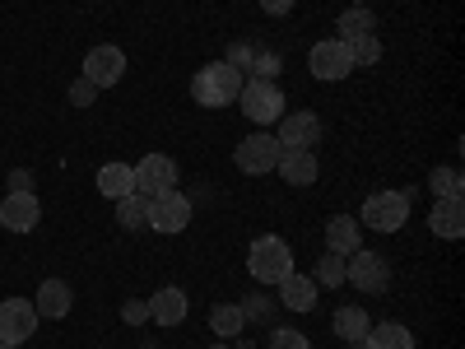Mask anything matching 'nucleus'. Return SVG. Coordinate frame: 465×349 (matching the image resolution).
Segmentation results:
<instances>
[{"mask_svg":"<svg viewBox=\"0 0 465 349\" xmlns=\"http://www.w3.org/2000/svg\"><path fill=\"white\" fill-rule=\"evenodd\" d=\"M247 75L242 70H232L228 61H214V65H201L196 75H191V98H196L201 107H228V103H238V89H242Z\"/></svg>","mask_w":465,"mask_h":349,"instance_id":"f257e3e1","label":"nucleus"},{"mask_svg":"<svg viewBox=\"0 0 465 349\" xmlns=\"http://www.w3.org/2000/svg\"><path fill=\"white\" fill-rule=\"evenodd\" d=\"M247 270L256 284H280L284 275H293V252L280 233H261L247 247Z\"/></svg>","mask_w":465,"mask_h":349,"instance_id":"f03ea898","label":"nucleus"},{"mask_svg":"<svg viewBox=\"0 0 465 349\" xmlns=\"http://www.w3.org/2000/svg\"><path fill=\"white\" fill-rule=\"evenodd\" d=\"M238 107H242V116L247 122H256V126H275L280 116H284V89L275 85V80H242V89H238Z\"/></svg>","mask_w":465,"mask_h":349,"instance_id":"7ed1b4c3","label":"nucleus"},{"mask_svg":"<svg viewBox=\"0 0 465 349\" xmlns=\"http://www.w3.org/2000/svg\"><path fill=\"white\" fill-rule=\"evenodd\" d=\"M344 284H354L363 294H386V289H391V265H386L381 252L359 247V252L344 256Z\"/></svg>","mask_w":465,"mask_h":349,"instance_id":"20e7f679","label":"nucleus"},{"mask_svg":"<svg viewBox=\"0 0 465 349\" xmlns=\"http://www.w3.org/2000/svg\"><path fill=\"white\" fill-rule=\"evenodd\" d=\"M405 219H410L405 191H372L363 201V228H372V233H401Z\"/></svg>","mask_w":465,"mask_h":349,"instance_id":"39448f33","label":"nucleus"},{"mask_svg":"<svg viewBox=\"0 0 465 349\" xmlns=\"http://www.w3.org/2000/svg\"><path fill=\"white\" fill-rule=\"evenodd\" d=\"M232 164H238L247 177L275 173V164H280V140L265 135V131H252L247 140H238V149H232Z\"/></svg>","mask_w":465,"mask_h":349,"instance_id":"423d86ee","label":"nucleus"},{"mask_svg":"<svg viewBox=\"0 0 465 349\" xmlns=\"http://www.w3.org/2000/svg\"><path fill=\"white\" fill-rule=\"evenodd\" d=\"M307 70H312L317 80H326V85L344 80V75H354V56H349V43H340V37H326V43H317L312 52H307Z\"/></svg>","mask_w":465,"mask_h":349,"instance_id":"0eeeda50","label":"nucleus"},{"mask_svg":"<svg viewBox=\"0 0 465 349\" xmlns=\"http://www.w3.org/2000/svg\"><path fill=\"white\" fill-rule=\"evenodd\" d=\"M191 214H196V205H191V196H182L177 186L149 201V228L153 233H182L191 224Z\"/></svg>","mask_w":465,"mask_h":349,"instance_id":"6e6552de","label":"nucleus"},{"mask_svg":"<svg viewBox=\"0 0 465 349\" xmlns=\"http://www.w3.org/2000/svg\"><path fill=\"white\" fill-rule=\"evenodd\" d=\"M126 75V52L122 47H112V43H103V47H89V56H84V80L103 94V89H112L116 80Z\"/></svg>","mask_w":465,"mask_h":349,"instance_id":"1a4fd4ad","label":"nucleus"},{"mask_svg":"<svg viewBox=\"0 0 465 349\" xmlns=\"http://www.w3.org/2000/svg\"><path fill=\"white\" fill-rule=\"evenodd\" d=\"M177 186V164L168 159V154H144L140 168H135V191L140 196H163V191Z\"/></svg>","mask_w":465,"mask_h":349,"instance_id":"9d476101","label":"nucleus"},{"mask_svg":"<svg viewBox=\"0 0 465 349\" xmlns=\"http://www.w3.org/2000/svg\"><path fill=\"white\" fill-rule=\"evenodd\" d=\"M37 307L28 303V298H5L0 303V340L5 344H24L33 331H37Z\"/></svg>","mask_w":465,"mask_h":349,"instance_id":"9b49d317","label":"nucleus"},{"mask_svg":"<svg viewBox=\"0 0 465 349\" xmlns=\"http://www.w3.org/2000/svg\"><path fill=\"white\" fill-rule=\"evenodd\" d=\"M0 224L10 233H33L43 224V205H37V191H10L5 201H0Z\"/></svg>","mask_w":465,"mask_h":349,"instance_id":"f8f14e48","label":"nucleus"},{"mask_svg":"<svg viewBox=\"0 0 465 349\" xmlns=\"http://www.w3.org/2000/svg\"><path fill=\"white\" fill-rule=\"evenodd\" d=\"M275 140H280V149H312L322 140V116L317 112H284Z\"/></svg>","mask_w":465,"mask_h":349,"instance_id":"ddd939ff","label":"nucleus"},{"mask_svg":"<svg viewBox=\"0 0 465 349\" xmlns=\"http://www.w3.org/2000/svg\"><path fill=\"white\" fill-rule=\"evenodd\" d=\"M275 173H280L289 186H312V182H317V154H312V149H280Z\"/></svg>","mask_w":465,"mask_h":349,"instance_id":"4468645a","label":"nucleus"},{"mask_svg":"<svg viewBox=\"0 0 465 349\" xmlns=\"http://www.w3.org/2000/svg\"><path fill=\"white\" fill-rule=\"evenodd\" d=\"M186 313H191V303L177 284H168V289H159L149 298V322H159V326H182Z\"/></svg>","mask_w":465,"mask_h":349,"instance_id":"2eb2a0df","label":"nucleus"},{"mask_svg":"<svg viewBox=\"0 0 465 349\" xmlns=\"http://www.w3.org/2000/svg\"><path fill=\"white\" fill-rule=\"evenodd\" d=\"M275 289H280V307H289V313H312L317 307V280L312 275H298L293 270V275H284Z\"/></svg>","mask_w":465,"mask_h":349,"instance_id":"dca6fc26","label":"nucleus"},{"mask_svg":"<svg viewBox=\"0 0 465 349\" xmlns=\"http://www.w3.org/2000/svg\"><path fill=\"white\" fill-rule=\"evenodd\" d=\"M33 307H37V317H65L70 307H74V289L65 284V280H43L37 284V294H33Z\"/></svg>","mask_w":465,"mask_h":349,"instance_id":"f3484780","label":"nucleus"},{"mask_svg":"<svg viewBox=\"0 0 465 349\" xmlns=\"http://www.w3.org/2000/svg\"><path fill=\"white\" fill-rule=\"evenodd\" d=\"M359 247H363V224L354 214H335L326 224V252L349 256V252H359Z\"/></svg>","mask_w":465,"mask_h":349,"instance_id":"a211bd4d","label":"nucleus"},{"mask_svg":"<svg viewBox=\"0 0 465 349\" xmlns=\"http://www.w3.org/2000/svg\"><path fill=\"white\" fill-rule=\"evenodd\" d=\"M429 228L438 233V238H447V243H456L460 233H465V205H460V196H442V201H433V214H429Z\"/></svg>","mask_w":465,"mask_h":349,"instance_id":"6ab92c4d","label":"nucleus"},{"mask_svg":"<svg viewBox=\"0 0 465 349\" xmlns=\"http://www.w3.org/2000/svg\"><path fill=\"white\" fill-rule=\"evenodd\" d=\"M98 191H103L107 201L131 196V191H135V168L131 164H103L98 168Z\"/></svg>","mask_w":465,"mask_h":349,"instance_id":"aec40b11","label":"nucleus"},{"mask_svg":"<svg viewBox=\"0 0 465 349\" xmlns=\"http://www.w3.org/2000/svg\"><path fill=\"white\" fill-rule=\"evenodd\" d=\"M363 344L368 349H414V335L401 322H372L368 335H363Z\"/></svg>","mask_w":465,"mask_h":349,"instance_id":"412c9836","label":"nucleus"},{"mask_svg":"<svg viewBox=\"0 0 465 349\" xmlns=\"http://www.w3.org/2000/svg\"><path fill=\"white\" fill-rule=\"evenodd\" d=\"M331 326H335V335H340V340H363V335H368V326H372V317L363 313V303H344V307H335Z\"/></svg>","mask_w":465,"mask_h":349,"instance_id":"4be33fe9","label":"nucleus"},{"mask_svg":"<svg viewBox=\"0 0 465 349\" xmlns=\"http://www.w3.org/2000/svg\"><path fill=\"white\" fill-rule=\"evenodd\" d=\"M335 37H340V43H354V37H363V33H377V15L368 10V5H349L340 19H335Z\"/></svg>","mask_w":465,"mask_h":349,"instance_id":"5701e85b","label":"nucleus"},{"mask_svg":"<svg viewBox=\"0 0 465 349\" xmlns=\"http://www.w3.org/2000/svg\"><path fill=\"white\" fill-rule=\"evenodd\" d=\"M210 326H214V335H219V340L242 335V331H247L242 303H214V307H210Z\"/></svg>","mask_w":465,"mask_h":349,"instance_id":"b1692460","label":"nucleus"},{"mask_svg":"<svg viewBox=\"0 0 465 349\" xmlns=\"http://www.w3.org/2000/svg\"><path fill=\"white\" fill-rule=\"evenodd\" d=\"M116 224H122L126 233H140V228H149V196H140V191L122 196V201H116Z\"/></svg>","mask_w":465,"mask_h":349,"instance_id":"393cba45","label":"nucleus"},{"mask_svg":"<svg viewBox=\"0 0 465 349\" xmlns=\"http://www.w3.org/2000/svg\"><path fill=\"white\" fill-rule=\"evenodd\" d=\"M275 313H280V303H275V298H265L261 289L242 303V317H247V326H252V322H261V326H275Z\"/></svg>","mask_w":465,"mask_h":349,"instance_id":"a878e982","label":"nucleus"},{"mask_svg":"<svg viewBox=\"0 0 465 349\" xmlns=\"http://www.w3.org/2000/svg\"><path fill=\"white\" fill-rule=\"evenodd\" d=\"M312 280H317V289H322V284H326V289H340V284H344V256L322 252V261H317V270H312Z\"/></svg>","mask_w":465,"mask_h":349,"instance_id":"bb28decb","label":"nucleus"},{"mask_svg":"<svg viewBox=\"0 0 465 349\" xmlns=\"http://www.w3.org/2000/svg\"><path fill=\"white\" fill-rule=\"evenodd\" d=\"M429 186H433V201H442V196H460L465 177H460V168H433L429 173Z\"/></svg>","mask_w":465,"mask_h":349,"instance_id":"cd10ccee","label":"nucleus"},{"mask_svg":"<svg viewBox=\"0 0 465 349\" xmlns=\"http://www.w3.org/2000/svg\"><path fill=\"white\" fill-rule=\"evenodd\" d=\"M349 56H354V70H359V65H377V61H381V37H377V33L354 37V43H349Z\"/></svg>","mask_w":465,"mask_h":349,"instance_id":"c85d7f7f","label":"nucleus"},{"mask_svg":"<svg viewBox=\"0 0 465 349\" xmlns=\"http://www.w3.org/2000/svg\"><path fill=\"white\" fill-rule=\"evenodd\" d=\"M270 349H312V344H307V335L302 331H293V326H270Z\"/></svg>","mask_w":465,"mask_h":349,"instance_id":"c756f323","label":"nucleus"},{"mask_svg":"<svg viewBox=\"0 0 465 349\" xmlns=\"http://www.w3.org/2000/svg\"><path fill=\"white\" fill-rule=\"evenodd\" d=\"M284 65H280V56L275 52H256V61H252V80H275Z\"/></svg>","mask_w":465,"mask_h":349,"instance_id":"7c9ffc66","label":"nucleus"},{"mask_svg":"<svg viewBox=\"0 0 465 349\" xmlns=\"http://www.w3.org/2000/svg\"><path fill=\"white\" fill-rule=\"evenodd\" d=\"M256 52H261V47H252V43H232L223 61H228L232 70H242V75H247V70H252V61H256Z\"/></svg>","mask_w":465,"mask_h":349,"instance_id":"2f4dec72","label":"nucleus"},{"mask_svg":"<svg viewBox=\"0 0 465 349\" xmlns=\"http://www.w3.org/2000/svg\"><path fill=\"white\" fill-rule=\"evenodd\" d=\"M94 98H98V89H94V85L84 80V75H80V80L70 85V103H74V107H94Z\"/></svg>","mask_w":465,"mask_h":349,"instance_id":"473e14b6","label":"nucleus"},{"mask_svg":"<svg viewBox=\"0 0 465 349\" xmlns=\"http://www.w3.org/2000/svg\"><path fill=\"white\" fill-rule=\"evenodd\" d=\"M122 322H126V326H140V322H149V303H140V298L122 303Z\"/></svg>","mask_w":465,"mask_h":349,"instance_id":"72a5a7b5","label":"nucleus"},{"mask_svg":"<svg viewBox=\"0 0 465 349\" xmlns=\"http://www.w3.org/2000/svg\"><path fill=\"white\" fill-rule=\"evenodd\" d=\"M33 186H37L33 168H15V173H10V191H33Z\"/></svg>","mask_w":465,"mask_h":349,"instance_id":"f704fd0d","label":"nucleus"},{"mask_svg":"<svg viewBox=\"0 0 465 349\" xmlns=\"http://www.w3.org/2000/svg\"><path fill=\"white\" fill-rule=\"evenodd\" d=\"M293 5H298V0H261V10H265V15H289Z\"/></svg>","mask_w":465,"mask_h":349,"instance_id":"c9c22d12","label":"nucleus"},{"mask_svg":"<svg viewBox=\"0 0 465 349\" xmlns=\"http://www.w3.org/2000/svg\"><path fill=\"white\" fill-rule=\"evenodd\" d=\"M232 349H256V340L242 331V335H232Z\"/></svg>","mask_w":465,"mask_h":349,"instance_id":"e433bc0d","label":"nucleus"},{"mask_svg":"<svg viewBox=\"0 0 465 349\" xmlns=\"http://www.w3.org/2000/svg\"><path fill=\"white\" fill-rule=\"evenodd\" d=\"M349 349H368V344H363V340H349Z\"/></svg>","mask_w":465,"mask_h":349,"instance_id":"4c0bfd02","label":"nucleus"},{"mask_svg":"<svg viewBox=\"0 0 465 349\" xmlns=\"http://www.w3.org/2000/svg\"><path fill=\"white\" fill-rule=\"evenodd\" d=\"M0 349H19V344H5V340H0Z\"/></svg>","mask_w":465,"mask_h":349,"instance_id":"58836bf2","label":"nucleus"},{"mask_svg":"<svg viewBox=\"0 0 465 349\" xmlns=\"http://www.w3.org/2000/svg\"><path fill=\"white\" fill-rule=\"evenodd\" d=\"M210 349H232V344H210Z\"/></svg>","mask_w":465,"mask_h":349,"instance_id":"ea45409f","label":"nucleus"}]
</instances>
